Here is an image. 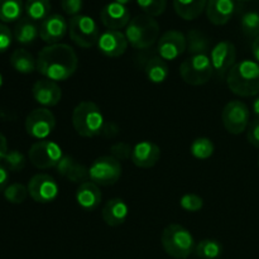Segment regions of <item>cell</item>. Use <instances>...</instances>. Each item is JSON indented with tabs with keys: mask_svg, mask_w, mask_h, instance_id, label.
Returning <instances> with one entry per match:
<instances>
[{
	"mask_svg": "<svg viewBox=\"0 0 259 259\" xmlns=\"http://www.w3.org/2000/svg\"><path fill=\"white\" fill-rule=\"evenodd\" d=\"M68 32V23L60 14H51L39 25V37L47 45H56Z\"/></svg>",
	"mask_w": 259,
	"mask_h": 259,
	"instance_id": "2e32d148",
	"label": "cell"
},
{
	"mask_svg": "<svg viewBox=\"0 0 259 259\" xmlns=\"http://www.w3.org/2000/svg\"><path fill=\"white\" fill-rule=\"evenodd\" d=\"M103 220L109 227H120L125 223V220L129 217V207L128 204L123 199H111L104 205L103 211Z\"/></svg>",
	"mask_w": 259,
	"mask_h": 259,
	"instance_id": "44dd1931",
	"label": "cell"
},
{
	"mask_svg": "<svg viewBox=\"0 0 259 259\" xmlns=\"http://www.w3.org/2000/svg\"><path fill=\"white\" fill-rule=\"evenodd\" d=\"M13 35H14V39L20 45H32L39 35V27L29 18H22L15 24Z\"/></svg>",
	"mask_w": 259,
	"mask_h": 259,
	"instance_id": "603a6c76",
	"label": "cell"
},
{
	"mask_svg": "<svg viewBox=\"0 0 259 259\" xmlns=\"http://www.w3.org/2000/svg\"><path fill=\"white\" fill-rule=\"evenodd\" d=\"M242 30L247 37H259V13L248 12L242 17Z\"/></svg>",
	"mask_w": 259,
	"mask_h": 259,
	"instance_id": "1f68e13d",
	"label": "cell"
},
{
	"mask_svg": "<svg viewBox=\"0 0 259 259\" xmlns=\"http://www.w3.org/2000/svg\"><path fill=\"white\" fill-rule=\"evenodd\" d=\"M61 7L66 14L72 18L76 15H80L83 7V2L82 0H61Z\"/></svg>",
	"mask_w": 259,
	"mask_h": 259,
	"instance_id": "f35d334b",
	"label": "cell"
},
{
	"mask_svg": "<svg viewBox=\"0 0 259 259\" xmlns=\"http://www.w3.org/2000/svg\"><path fill=\"white\" fill-rule=\"evenodd\" d=\"M207 0H174L175 12L185 20L199 18L206 9Z\"/></svg>",
	"mask_w": 259,
	"mask_h": 259,
	"instance_id": "cb8c5ba5",
	"label": "cell"
},
{
	"mask_svg": "<svg viewBox=\"0 0 259 259\" xmlns=\"http://www.w3.org/2000/svg\"><path fill=\"white\" fill-rule=\"evenodd\" d=\"M249 109L243 101L233 100L225 105L222 113L224 128L230 134H242L249 125Z\"/></svg>",
	"mask_w": 259,
	"mask_h": 259,
	"instance_id": "30bf717a",
	"label": "cell"
},
{
	"mask_svg": "<svg viewBox=\"0 0 259 259\" xmlns=\"http://www.w3.org/2000/svg\"><path fill=\"white\" fill-rule=\"evenodd\" d=\"M131 2H132V0H115V3H119V4H121V5H125V7Z\"/></svg>",
	"mask_w": 259,
	"mask_h": 259,
	"instance_id": "7dc6e473",
	"label": "cell"
},
{
	"mask_svg": "<svg viewBox=\"0 0 259 259\" xmlns=\"http://www.w3.org/2000/svg\"><path fill=\"white\" fill-rule=\"evenodd\" d=\"M68 32L72 42L81 48L94 47L98 45L100 37L99 27L95 20L83 14L71 18L68 23Z\"/></svg>",
	"mask_w": 259,
	"mask_h": 259,
	"instance_id": "52a82bcc",
	"label": "cell"
},
{
	"mask_svg": "<svg viewBox=\"0 0 259 259\" xmlns=\"http://www.w3.org/2000/svg\"><path fill=\"white\" fill-rule=\"evenodd\" d=\"M237 60V48L229 40H222L217 43L210 51V61H211L214 72L218 77L223 78L228 75Z\"/></svg>",
	"mask_w": 259,
	"mask_h": 259,
	"instance_id": "4fadbf2b",
	"label": "cell"
},
{
	"mask_svg": "<svg viewBox=\"0 0 259 259\" xmlns=\"http://www.w3.org/2000/svg\"><path fill=\"white\" fill-rule=\"evenodd\" d=\"M101 191L96 184L86 181L78 185L76 191V201L77 205L85 211H93L98 209L101 202Z\"/></svg>",
	"mask_w": 259,
	"mask_h": 259,
	"instance_id": "7402d4cb",
	"label": "cell"
},
{
	"mask_svg": "<svg viewBox=\"0 0 259 259\" xmlns=\"http://www.w3.org/2000/svg\"><path fill=\"white\" fill-rule=\"evenodd\" d=\"M121 176V164L111 156L99 157L89 167V179L98 186H111Z\"/></svg>",
	"mask_w": 259,
	"mask_h": 259,
	"instance_id": "ba28073f",
	"label": "cell"
},
{
	"mask_svg": "<svg viewBox=\"0 0 259 259\" xmlns=\"http://www.w3.org/2000/svg\"><path fill=\"white\" fill-rule=\"evenodd\" d=\"M32 93L34 100L40 105L47 106V108L57 105L62 98V90L57 85V82L47 80V78L38 80L33 85Z\"/></svg>",
	"mask_w": 259,
	"mask_h": 259,
	"instance_id": "ac0fdd59",
	"label": "cell"
},
{
	"mask_svg": "<svg viewBox=\"0 0 259 259\" xmlns=\"http://www.w3.org/2000/svg\"><path fill=\"white\" fill-rule=\"evenodd\" d=\"M180 206L189 212H197L204 207V200L196 194H185L180 199Z\"/></svg>",
	"mask_w": 259,
	"mask_h": 259,
	"instance_id": "e575fe53",
	"label": "cell"
},
{
	"mask_svg": "<svg viewBox=\"0 0 259 259\" xmlns=\"http://www.w3.org/2000/svg\"><path fill=\"white\" fill-rule=\"evenodd\" d=\"M10 65L17 72L32 73L33 71L37 70V60L33 57L32 53L28 52L24 48H18L10 56Z\"/></svg>",
	"mask_w": 259,
	"mask_h": 259,
	"instance_id": "484cf974",
	"label": "cell"
},
{
	"mask_svg": "<svg viewBox=\"0 0 259 259\" xmlns=\"http://www.w3.org/2000/svg\"><path fill=\"white\" fill-rule=\"evenodd\" d=\"M144 72H146L147 78L153 83L164 82L169 75L166 61L162 60L159 56L148 58V61L144 65Z\"/></svg>",
	"mask_w": 259,
	"mask_h": 259,
	"instance_id": "d4e9b609",
	"label": "cell"
},
{
	"mask_svg": "<svg viewBox=\"0 0 259 259\" xmlns=\"http://www.w3.org/2000/svg\"><path fill=\"white\" fill-rule=\"evenodd\" d=\"M137 4L149 17H159L167 7V0H137Z\"/></svg>",
	"mask_w": 259,
	"mask_h": 259,
	"instance_id": "d6a6232c",
	"label": "cell"
},
{
	"mask_svg": "<svg viewBox=\"0 0 259 259\" xmlns=\"http://www.w3.org/2000/svg\"><path fill=\"white\" fill-rule=\"evenodd\" d=\"M180 75L186 83L191 86L205 85L214 75L210 56L195 55L187 57L180 66Z\"/></svg>",
	"mask_w": 259,
	"mask_h": 259,
	"instance_id": "8992f818",
	"label": "cell"
},
{
	"mask_svg": "<svg viewBox=\"0 0 259 259\" xmlns=\"http://www.w3.org/2000/svg\"><path fill=\"white\" fill-rule=\"evenodd\" d=\"M5 163V167L10 171L19 172L22 171L25 167V158L19 151H9L5 156V158L3 159Z\"/></svg>",
	"mask_w": 259,
	"mask_h": 259,
	"instance_id": "d590c367",
	"label": "cell"
},
{
	"mask_svg": "<svg viewBox=\"0 0 259 259\" xmlns=\"http://www.w3.org/2000/svg\"><path fill=\"white\" fill-rule=\"evenodd\" d=\"M100 20L110 30H119L126 28L131 22V12L125 5L119 3H109L100 13Z\"/></svg>",
	"mask_w": 259,
	"mask_h": 259,
	"instance_id": "e0dca14e",
	"label": "cell"
},
{
	"mask_svg": "<svg viewBox=\"0 0 259 259\" xmlns=\"http://www.w3.org/2000/svg\"><path fill=\"white\" fill-rule=\"evenodd\" d=\"M235 10L234 0H207V19L215 25H224L232 19Z\"/></svg>",
	"mask_w": 259,
	"mask_h": 259,
	"instance_id": "ffe728a7",
	"label": "cell"
},
{
	"mask_svg": "<svg viewBox=\"0 0 259 259\" xmlns=\"http://www.w3.org/2000/svg\"><path fill=\"white\" fill-rule=\"evenodd\" d=\"M247 138L253 147L259 148V119H255L248 125Z\"/></svg>",
	"mask_w": 259,
	"mask_h": 259,
	"instance_id": "60d3db41",
	"label": "cell"
},
{
	"mask_svg": "<svg viewBox=\"0 0 259 259\" xmlns=\"http://www.w3.org/2000/svg\"><path fill=\"white\" fill-rule=\"evenodd\" d=\"M195 254L201 259H218L223 254V245L215 239H204L195 247Z\"/></svg>",
	"mask_w": 259,
	"mask_h": 259,
	"instance_id": "f546056e",
	"label": "cell"
},
{
	"mask_svg": "<svg viewBox=\"0 0 259 259\" xmlns=\"http://www.w3.org/2000/svg\"><path fill=\"white\" fill-rule=\"evenodd\" d=\"M27 187L29 196L35 202H40V204L55 201L60 194L57 181L47 174H38L33 176Z\"/></svg>",
	"mask_w": 259,
	"mask_h": 259,
	"instance_id": "7c38bea8",
	"label": "cell"
},
{
	"mask_svg": "<svg viewBox=\"0 0 259 259\" xmlns=\"http://www.w3.org/2000/svg\"><path fill=\"white\" fill-rule=\"evenodd\" d=\"M66 179L70 180L73 184H83V182L88 181L89 179V168H86L83 164H80L76 162L75 166L71 168L70 174L67 175Z\"/></svg>",
	"mask_w": 259,
	"mask_h": 259,
	"instance_id": "74e56055",
	"label": "cell"
},
{
	"mask_svg": "<svg viewBox=\"0 0 259 259\" xmlns=\"http://www.w3.org/2000/svg\"><path fill=\"white\" fill-rule=\"evenodd\" d=\"M13 37L14 35L9 27L5 25L4 23H0V53H4L5 51L9 50L13 42Z\"/></svg>",
	"mask_w": 259,
	"mask_h": 259,
	"instance_id": "ab89813d",
	"label": "cell"
},
{
	"mask_svg": "<svg viewBox=\"0 0 259 259\" xmlns=\"http://www.w3.org/2000/svg\"><path fill=\"white\" fill-rule=\"evenodd\" d=\"M78 58L75 50L65 43L46 46L37 57V71L51 81H66L76 72Z\"/></svg>",
	"mask_w": 259,
	"mask_h": 259,
	"instance_id": "6da1fadb",
	"label": "cell"
},
{
	"mask_svg": "<svg viewBox=\"0 0 259 259\" xmlns=\"http://www.w3.org/2000/svg\"><path fill=\"white\" fill-rule=\"evenodd\" d=\"M72 125L83 138L99 136L104 128V116L100 108L93 101H81L72 111Z\"/></svg>",
	"mask_w": 259,
	"mask_h": 259,
	"instance_id": "277c9868",
	"label": "cell"
},
{
	"mask_svg": "<svg viewBox=\"0 0 259 259\" xmlns=\"http://www.w3.org/2000/svg\"><path fill=\"white\" fill-rule=\"evenodd\" d=\"M239 2H249V0H239Z\"/></svg>",
	"mask_w": 259,
	"mask_h": 259,
	"instance_id": "681fc988",
	"label": "cell"
},
{
	"mask_svg": "<svg viewBox=\"0 0 259 259\" xmlns=\"http://www.w3.org/2000/svg\"><path fill=\"white\" fill-rule=\"evenodd\" d=\"M214 151L215 147L211 139L205 138V137L196 138L191 143V147H190V152H191L192 156L196 159H200V161L209 159L214 154Z\"/></svg>",
	"mask_w": 259,
	"mask_h": 259,
	"instance_id": "4dcf8cb0",
	"label": "cell"
},
{
	"mask_svg": "<svg viewBox=\"0 0 259 259\" xmlns=\"http://www.w3.org/2000/svg\"><path fill=\"white\" fill-rule=\"evenodd\" d=\"M23 12V0H0V20L3 23L18 22L22 19Z\"/></svg>",
	"mask_w": 259,
	"mask_h": 259,
	"instance_id": "83f0119b",
	"label": "cell"
},
{
	"mask_svg": "<svg viewBox=\"0 0 259 259\" xmlns=\"http://www.w3.org/2000/svg\"><path fill=\"white\" fill-rule=\"evenodd\" d=\"M30 163L39 169L56 167L63 157L62 149L52 141H39L33 144L29 149Z\"/></svg>",
	"mask_w": 259,
	"mask_h": 259,
	"instance_id": "9c48e42d",
	"label": "cell"
},
{
	"mask_svg": "<svg viewBox=\"0 0 259 259\" xmlns=\"http://www.w3.org/2000/svg\"><path fill=\"white\" fill-rule=\"evenodd\" d=\"M111 157H114L115 159L120 161H126V159L132 158V152H133V147L129 146L128 143H124V142H119V143L113 144L110 147Z\"/></svg>",
	"mask_w": 259,
	"mask_h": 259,
	"instance_id": "8d00e7d4",
	"label": "cell"
},
{
	"mask_svg": "<svg viewBox=\"0 0 259 259\" xmlns=\"http://www.w3.org/2000/svg\"><path fill=\"white\" fill-rule=\"evenodd\" d=\"M186 52V35L179 30L163 33L157 42V53L164 61H175Z\"/></svg>",
	"mask_w": 259,
	"mask_h": 259,
	"instance_id": "5bb4252c",
	"label": "cell"
},
{
	"mask_svg": "<svg viewBox=\"0 0 259 259\" xmlns=\"http://www.w3.org/2000/svg\"><path fill=\"white\" fill-rule=\"evenodd\" d=\"M29 195L28 187L22 184H12L5 189L4 196L10 204H22L25 201L27 196Z\"/></svg>",
	"mask_w": 259,
	"mask_h": 259,
	"instance_id": "836d02e7",
	"label": "cell"
},
{
	"mask_svg": "<svg viewBox=\"0 0 259 259\" xmlns=\"http://www.w3.org/2000/svg\"><path fill=\"white\" fill-rule=\"evenodd\" d=\"M8 182H9L8 168L4 166H0V191H5V189L8 187Z\"/></svg>",
	"mask_w": 259,
	"mask_h": 259,
	"instance_id": "7bdbcfd3",
	"label": "cell"
},
{
	"mask_svg": "<svg viewBox=\"0 0 259 259\" xmlns=\"http://www.w3.org/2000/svg\"><path fill=\"white\" fill-rule=\"evenodd\" d=\"M128 39L120 30H105L98 40V48L104 56L110 58L120 57L128 48Z\"/></svg>",
	"mask_w": 259,
	"mask_h": 259,
	"instance_id": "9a60e30c",
	"label": "cell"
},
{
	"mask_svg": "<svg viewBox=\"0 0 259 259\" xmlns=\"http://www.w3.org/2000/svg\"><path fill=\"white\" fill-rule=\"evenodd\" d=\"M252 53H253V57H254L255 62L259 63V37L255 38L254 42H253Z\"/></svg>",
	"mask_w": 259,
	"mask_h": 259,
	"instance_id": "f6af8a7d",
	"label": "cell"
},
{
	"mask_svg": "<svg viewBox=\"0 0 259 259\" xmlns=\"http://www.w3.org/2000/svg\"><path fill=\"white\" fill-rule=\"evenodd\" d=\"M258 166H259V159H258Z\"/></svg>",
	"mask_w": 259,
	"mask_h": 259,
	"instance_id": "f907efd6",
	"label": "cell"
},
{
	"mask_svg": "<svg viewBox=\"0 0 259 259\" xmlns=\"http://www.w3.org/2000/svg\"><path fill=\"white\" fill-rule=\"evenodd\" d=\"M128 43L136 50H147L159 39V25L153 17L139 14L131 19L125 28Z\"/></svg>",
	"mask_w": 259,
	"mask_h": 259,
	"instance_id": "3957f363",
	"label": "cell"
},
{
	"mask_svg": "<svg viewBox=\"0 0 259 259\" xmlns=\"http://www.w3.org/2000/svg\"><path fill=\"white\" fill-rule=\"evenodd\" d=\"M161 158V149L156 143L143 141L137 143L132 152V162L139 168H151Z\"/></svg>",
	"mask_w": 259,
	"mask_h": 259,
	"instance_id": "d6986e66",
	"label": "cell"
},
{
	"mask_svg": "<svg viewBox=\"0 0 259 259\" xmlns=\"http://www.w3.org/2000/svg\"><path fill=\"white\" fill-rule=\"evenodd\" d=\"M8 142H7V138L4 137V134L0 133V161H3V159L5 158V156H7L8 153Z\"/></svg>",
	"mask_w": 259,
	"mask_h": 259,
	"instance_id": "ee69618b",
	"label": "cell"
},
{
	"mask_svg": "<svg viewBox=\"0 0 259 259\" xmlns=\"http://www.w3.org/2000/svg\"><path fill=\"white\" fill-rule=\"evenodd\" d=\"M2 86H3V76L0 75V88H2Z\"/></svg>",
	"mask_w": 259,
	"mask_h": 259,
	"instance_id": "c3c4849f",
	"label": "cell"
},
{
	"mask_svg": "<svg viewBox=\"0 0 259 259\" xmlns=\"http://www.w3.org/2000/svg\"><path fill=\"white\" fill-rule=\"evenodd\" d=\"M253 113L257 116V119H259V95L255 98V100L253 101Z\"/></svg>",
	"mask_w": 259,
	"mask_h": 259,
	"instance_id": "bcb514c9",
	"label": "cell"
},
{
	"mask_svg": "<svg viewBox=\"0 0 259 259\" xmlns=\"http://www.w3.org/2000/svg\"><path fill=\"white\" fill-rule=\"evenodd\" d=\"M186 51L190 56L207 55L210 51L209 38L200 30H190L186 35Z\"/></svg>",
	"mask_w": 259,
	"mask_h": 259,
	"instance_id": "4316f807",
	"label": "cell"
},
{
	"mask_svg": "<svg viewBox=\"0 0 259 259\" xmlns=\"http://www.w3.org/2000/svg\"><path fill=\"white\" fill-rule=\"evenodd\" d=\"M56 126V118L47 108H38L30 111L25 119V131L32 138L46 139L52 134Z\"/></svg>",
	"mask_w": 259,
	"mask_h": 259,
	"instance_id": "8fae6325",
	"label": "cell"
},
{
	"mask_svg": "<svg viewBox=\"0 0 259 259\" xmlns=\"http://www.w3.org/2000/svg\"><path fill=\"white\" fill-rule=\"evenodd\" d=\"M75 163H76V162H75V159L72 158V157L63 156L62 158H61V161L58 162L57 166H56V169H57V172L61 175V176L67 177V175L70 174L71 168L75 166Z\"/></svg>",
	"mask_w": 259,
	"mask_h": 259,
	"instance_id": "b9f144b4",
	"label": "cell"
},
{
	"mask_svg": "<svg viewBox=\"0 0 259 259\" xmlns=\"http://www.w3.org/2000/svg\"><path fill=\"white\" fill-rule=\"evenodd\" d=\"M228 88L240 98L259 95V63L243 60L235 63L227 75Z\"/></svg>",
	"mask_w": 259,
	"mask_h": 259,
	"instance_id": "7a4b0ae2",
	"label": "cell"
},
{
	"mask_svg": "<svg viewBox=\"0 0 259 259\" xmlns=\"http://www.w3.org/2000/svg\"><path fill=\"white\" fill-rule=\"evenodd\" d=\"M161 243L164 252L175 259L189 258L196 247L191 233L180 224L168 225L162 233Z\"/></svg>",
	"mask_w": 259,
	"mask_h": 259,
	"instance_id": "5b68a950",
	"label": "cell"
},
{
	"mask_svg": "<svg viewBox=\"0 0 259 259\" xmlns=\"http://www.w3.org/2000/svg\"><path fill=\"white\" fill-rule=\"evenodd\" d=\"M24 10L27 18L33 22H43L50 17L51 2L50 0H27L24 4Z\"/></svg>",
	"mask_w": 259,
	"mask_h": 259,
	"instance_id": "f1b7e54d",
	"label": "cell"
}]
</instances>
